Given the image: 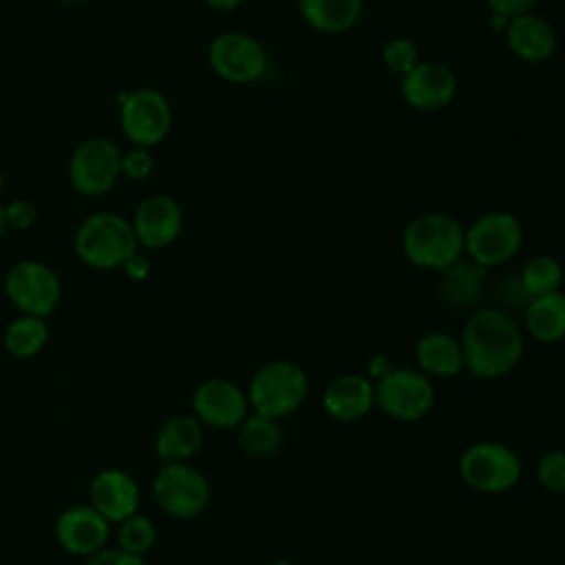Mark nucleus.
Listing matches in <instances>:
<instances>
[{"instance_id":"39448f33","label":"nucleus","mask_w":565,"mask_h":565,"mask_svg":"<svg viewBox=\"0 0 565 565\" xmlns=\"http://www.w3.org/2000/svg\"><path fill=\"white\" fill-rule=\"evenodd\" d=\"M461 481L483 494L512 490L523 472L521 457L505 444L483 439L470 444L457 463Z\"/></svg>"},{"instance_id":"20e7f679","label":"nucleus","mask_w":565,"mask_h":565,"mask_svg":"<svg viewBox=\"0 0 565 565\" xmlns=\"http://www.w3.org/2000/svg\"><path fill=\"white\" fill-rule=\"evenodd\" d=\"M307 391L309 377L302 366L291 360H274L252 375L245 393L252 413L280 419L302 406Z\"/></svg>"},{"instance_id":"f3484780","label":"nucleus","mask_w":565,"mask_h":565,"mask_svg":"<svg viewBox=\"0 0 565 565\" xmlns=\"http://www.w3.org/2000/svg\"><path fill=\"white\" fill-rule=\"evenodd\" d=\"M90 505L108 521L121 523L124 519L139 512L141 492L135 477L121 468L99 470L88 486Z\"/></svg>"},{"instance_id":"ea45409f","label":"nucleus","mask_w":565,"mask_h":565,"mask_svg":"<svg viewBox=\"0 0 565 565\" xmlns=\"http://www.w3.org/2000/svg\"><path fill=\"white\" fill-rule=\"evenodd\" d=\"M2 185H4V172H2V168H0V190H2Z\"/></svg>"},{"instance_id":"a211bd4d","label":"nucleus","mask_w":565,"mask_h":565,"mask_svg":"<svg viewBox=\"0 0 565 565\" xmlns=\"http://www.w3.org/2000/svg\"><path fill=\"white\" fill-rule=\"evenodd\" d=\"M503 33L512 55L527 64L547 62L558 46L554 26L534 11L512 18Z\"/></svg>"},{"instance_id":"c756f323","label":"nucleus","mask_w":565,"mask_h":565,"mask_svg":"<svg viewBox=\"0 0 565 565\" xmlns=\"http://www.w3.org/2000/svg\"><path fill=\"white\" fill-rule=\"evenodd\" d=\"M539 483L552 494H565V450H547L536 463Z\"/></svg>"},{"instance_id":"c9c22d12","label":"nucleus","mask_w":565,"mask_h":565,"mask_svg":"<svg viewBox=\"0 0 565 565\" xmlns=\"http://www.w3.org/2000/svg\"><path fill=\"white\" fill-rule=\"evenodd\" d=\"M369 380L373 377L375 382L380 380V377H384L391 369H393V362H391V358L388 355H384V353H375L371 360H369Z\"/></svg>"},{"instance_id":"a19ab883","label":"nucleus","mask_w":565,"mask_h":565,"mask_svg":"<svg viewBox=\"0 0 565 565\" xmlns=\"http://www.w3.org/2000/svg\"><path fill=\"white\" fill-rule=\"evenodd\" d=\"M60 2H82V0H60Z\"/></svg>"},{"instance_id":"ddd939ff","label":"nucleus","mask_w":565,"mask_h":565,"mask_svg":"<svg viewBox=\"0 0 565 565\" xmlns=\"http://www.w3.org/2000/svg\"><path fill=\"white\" fill-rule=\"evenodd\" d=\"M192 411L203 426L232 430L249 415V402L247 393L232 380L210 377L194 388Z\"/></svg>"},{"instance_id":"a878e982","label":"nucleus","mask_w":565,"mask_h":565,"mask_svg":"<svg viewBox=\"0 0 565 565\" xmlns=\"http://www.w3.org/2000/svg\"><path fill=\"white\" fill-rule=\"evenodd\" d=\"M2 340H4V349L13 358H22V360L33 358L44 349L49 340L46 318L20 313L15 320L7 324Z\"/></svg>"},{"instance_id":"473e14b6","label":"nucleus","mask_w":565,"mask_h":565,"mask_svg":"<svg viewBox=\"0 0 565 565\" xmlns=\"http://www.w3.org/2000/svg\"><path fill=\"white\" fill-rule=\"evenodd\" d=\"M84 565H146V561H143V556L130 554L117 545V547L99 550L97 554L88 556Z\"/></svg>"},{"instance_id":"9d476101","label":"nucleus","mask_w":565,"mask_h":565,"mask_svg":"<svg viewBox=\"0 0 565 565\" xmlns=\"http://www.w3.org/2000/svg\"><path fill=\"white\" fill-rule=\"evenodd\" d=\"M121 177V148L106 137H88L71 154V185L86 196H102Z\"/></svg>"},{"instance_id":"6e6552de","label":"nucleus","mask_w":565,"mask_h":565,"mask_svg":"<svg viewBox=\"0 0 565 565\" xmlns=\"http://www.w3.org/2000/svg\"><path fill=\"white\" fill-rule=\"evenodd\" d=\"M375 384V406L397 422H417L435 406V386L419 369L393 366Z\"/></svg>"},{"instance_id":"b1692460","label":"nucleus","mask_w":565,"mask_h":565,"mask_svg":"<svg viewBox=\"0 0 565 565\" xmlns=\"http://www.w3.org/2000/svg\"><path fill=\"white\" fill-rule=\"evenodd\" d=\"M238 446L254 459H269L282 446V428L278 419L249 413L236 428Z\"/></svg>"},{"instance_id":"dca6fc26","label":"nucleus","mask_w":565,"mask_h":565,"mask_svg":"<svg viewBox=\"0 0 565 565\" xmlns=\"http://www.w3.org/2000/svg\"><path fill=\"white\" fill-rule=\"evenodd\" d=\"M130 223L139 247L163 249L179 238L183 230V210L172 196L152 194L139 203Z\"/></svg>"},{"instance_id":"2eb2a0df","label":"nucleus","mask_w":565,"mask_h":565,"mask_svg":"<svg viewBox=\"0 0 565 565\" xmlns=\"http://www.w3.org/2000/svg\"><path fill=\"white\" fill-rule=\"evenodd\" d=\"M457 95L455 71L435 60H419L413 71L402 77V97L417 110H439Z\"/></svg>"},{"instance_id":"72a5a7b5","label":"nucleus","mask_w":565,"mask_h":565,"mask_svg":"<svg viewBox=\"0 0 565 565\" xmlns=\"http://www.w3.org/2000/svg\"><path fill=\"white\" fill-rule=\"evenodd\" d=\"M488 7L492 9V13L497 15H503L508 20L516 18V15H523V13H530L539 0H486Z\"/></svg>"},{"instance_id":"e433bc0d","label":"nucleus","mask_w":565,"mask_h":565,"mask_svg":"<svg viewBox=\"0 0 565 565\" xmlns=\"http://www.w3.org/2000/svg\"><path fill=\"white\" fill-rule=\"evenodd\" d=\"M214 11H234L243 0H205Z\"/></svg>"},{"instance_id":"393cba45","label":"nucleus","mask_w":565,"mask_h":565,"mask_svg":"<svg viewBox=\"0 0 565 565\" xmlns=\"http://www.w3.org/2000/svg\"><path fill=\"white\" fill-rule=\"evenodd\" d=\"M486 274H488V269L479 267L472 260L470 263L457 260L455 265L444 269V276H441L444 300L448 305H457V307L472 305L479 298L481 282H483Z\"/></svg>"},{"instance_id":"423d86ee","label":"nucleus","mask_w":565,"mask_h":565,"mask_svg":"<svg viewBox=\"0 0 565 565\" xmlns=\"http://www.w3.org/2000/svg\"><path fill=\"white\" fill-rule=\"evenodd\" d=\"M154 503L172 519H194L205 512L210 503V483L205 475L190 461L161 463L152 483Z\"/></svg>"},{"instance_id":"4468645a","label":"nucleus","mask_w":565,"mask_h":565,"mask_svg":"<svg viewBox=\"0 0 565 565\" xmlns=\"http://www.w3.org/2000/svg\"><path fill=\"white\" fill-rule=\"evenodd\" d=\"M55 539L64 552L88 558L108 547L110 523L90 503L71 505L55 519Z\"/></svg>"},{"instance_id":"4c0bfd02","label":"nucleus","mask_w":565,"mask_h":565,"mask_svg":"<svg viewBox=\"0 0 565 565\" xmlns=\"http://www.w3.org/2000/svg\"><path fill=\"white\" fill-rule=\"evenodd\" d=\"M4 230H7V223H4V210H2V203H0V241L4 236Z\"/></svg>"},{"instance_id":"f03ea898","label":"nucleus","mask_w":565,"mask_h":565,"mask_svg":"<svg viewBox=\"0 0 565 565\" xmlns=\"http://www.w3.org/2000/svg\"><path fill=\"white\" fill-rule=\"evenodd\" d=\"M461 223L446 212H426L415 216L404 234V256L422 269H448L466 254Z\"/></svg>"},{"instance_id":"5701e85b","label":"nucleus","mask_w":565,"mask_h":565,"mask_svg":"<svg viewBox=\"0 0 565 565\" xmlns=\"http://www.w3.org/2000/svg\"><path fill=\"white\" fill-rule=\"evenodd\" d=\"M525 329L539 342H558L565 338V294L552 291L527 300Z\"/></svg>"},{"instance_id":"7ed1b4c3","label":"nucleus","mask_w":565,"mask_h":565,"mask_svg":"<svg viewBox=\"0 0 565 565\" xmlns=\"http://www.w3.org/2000/svg\"><path fill=\"white\" fill-rule=\"evenodd\" d=\"M137 249L132 223L117 212H95L75 232V254L93 269L121 267Z\"/></svg>"},{"instance_id":"58836bf2","label":"nucleus","mask_w":565,"mask_h":565,"mask_svg":"<svg viewBox=\"0 0 565 565\" xmlns=\"http://www.w3.org/2000/svg\"><path fill=\"white\" fill-rule=\"evenodd\" d=\"M269 565H298V563H294V561H274V563H269Z\"/></svg>"},{"instance_id":"f8f14e48","label":"nucleus","mask_w":565,"mask_h":565,"mask_svg":"<svg viewBox=\"0 0 565 565\" xmlns=\"http://www.w3.org/2000/svg\"><path fill=\"white\" fill-rule=\"evenodd\" d=\"M207 62L221 79L230 84H252L267 71V51L256 38L227 31L210 42Z\"/></svg>"},{"instance_id":"2f4dec72","label":"nucleus","mask_w":565,"mask_h":565,"mask_svg":"<svg viewBox=\"0 0 565 565\" xmlns=\"http://www.w3.org/2000/svg\"><path fill=\"white\" fill-rule=\"evenodd\" d=\"M2 210L4 223L11 230H29L38 218V210L29 199H13L7 205H2Z\"/></svg>"},{"instance_id":"aec40b11","label":"nucleus","mask_w":565,"mask_h":565,"mask_svg":"<svg viewBox=\"0 0 565 565\" xmlns=\"http://www.w3.org/2000/svg\"><path fill=\"white\" fill-rule=\"evenodd\" d=\"M203 446V424L194 415L168 417L154 437V452L161 463L190 461Z\"/></svg>"},{"instance_id":"c85d7f7f","label":"nucleus","mask_w":565,"mask_h":565,"mask_svg":"<svg viewBox=\"0 0 565 565\" xmlns=\"http://www.w3.org/2000/svg\"><path fill=\"white\" fill-rule=\"evenodd\" d=\"M382 60H384V66L391 73L404 77L408 71H413L417 66L419 51H417L413 40H408V38H393V40H388L384 44Z\"/></svg>"},{"instance_id":"1a4fd4ad","label":"nucleus","mask_w":565,"mask_h":565,"mask_svg":"<svg viewBox=\"0 0 565 565\" xmlns=\"http://www.w3.org/2000/svg\"><path fill=\"white\" fill-rule=\"evenodd\" d=\"M119 126L128 141L139 148L161 143L172 126V110L157 88H137L119 97Z\"/></svg>"},{"instance_id":"412c9836","label":"nucleus","mask_w":565,"mask_h":565,"mask_svg":"<svg viewBox=\"0 0 565 565\" xmlns=\"http://www.w3.org/2000/svg\"><path fill=\"white\" fill-rule=\"evenodd\" d=\"M415 360L428 377H452L466 369L459 338L446 331H428L415 344Z\"/></svg>"},{"instance_id":"0eeeda50","label":"nucleus","mask_w":565,"mask_h":565,"mask_svg":"<svg viewBox=\"0 0 565 565\" xmlns=\"http://www.w3.org/2000/svg\"><path fill=\"white\" fill-rule=\"evenodd\" d=\"M466 256L483 269L499 267L516 256L523 245L521 221L503 210L479 214L463 232Z\"/></svg>"},{"instance_id":"79ce46f5","label":"nucleus","mask_w":565,"mask_h":565,"mask_svg":"<svg viewBox=\"0 0 565 565\" xmlns=\"http://www.w3.org/2000/svg\"><path fill=\"white\" fill-rule=\"evenodd\" d=\"M563 508H565V494H563Z\"/></svg>"},{"instance_id":"f257e3e1","label":"nucleus","mask_w":565,"mask_h":565,"mask_svg":"<svg viewBox=\"0 0 565 565\" xmlns=\"http://www.w3.org/2000/svg\"><path fill=\"white\" fill-rule=\"evenodd\" d=\"M459 342L466 369L483 380L510 373L521 362L525 349L521 327L499 307H486L470 313Z\"/></svg>"},{"instance_id":"6ab92c4d","label":"nucleus","mask_w":565,"mask_h":565,"mask_svg":"<svg viewBox=\"0 0 565 565\" xmlns=\"http://www.w3.org/2000/svg\"><path fill=\"white\" fill-rule=\"evenodd\" d=\"M322 406L338 422H358L375 406V384L366 375L344 373L324 388Z\"/></svg>"},{"instance_id":"4be33fe9","label":"nucleus","mask_w":565,"mask_h":565,"mask_svg":"<svg viewBox=\"0 0 565 565\" xmlns=\"http://www.w3.org/2000/svg\"><path fill=\"white\" fill-rule=\"evenodd\" d=\"M302 20L320 33L338 35L351 31L364 11L362 0H298Z\"/></svg>"},{"instance_id":"cd10ccee","label":"nucleus","mask_w":565,"mask_h":565,"mask_svg":"<svg viewBox=\"0 0 565 565\" xmlns=\"http://www.w3.org/2000/svg\"><path fill=\"white\" fill-rule=\"evenodd\" d=\"M117 545L130 554L143 556L152 550L157 541V527L152 519H148L141 512H135L132 516L117 523Z\"/></svg>"},{"instance_id":"7c9ffc66","label":"nucleus","mask_w":565,"mask_h":565,"mask_svg":"<svg viewBox=\"0 0 565 565\" xmlns=\"http://www.w3.org/2000/svg\"><path fill=\"white\" fill-rule=\"evenodd\" d=\"M154 170V157L150 148L132 146L130 150L121 152V177L130 181H146Z\"/></svg>"},{"instance_id":"9b49d317","label":"nucleus","mask_w":565,"mask_h":565,"mask_svg":"<svg viewBox=\"0 0 565 565\" xmlns=\"http://www.w3.org/2000/svg\"><path fill=\"white\" fill-rule=\"evenodd\" d=\"M4 294L20 313L46 318L62 298V285L49 265L20 260L11 265L4 276Z\"/></svg>"},{"instance_id":"f704fd0d","label":"nucleus","mask_w":565,"mask_h":565,"mask_svg":"<svg viewBox=\"0 0 565 565\" xmlns=\"http://www.w3.org/2000/svg\"><path fill=\"white\" fill-rule=\"evenodd\" d=\"M121 269H124V274H126L130 280L141 282V280H146V278L150 276L152 265H150V258L137 249V252L121 265Z\"/></svg>"},{"instance_id":"bb28decb","label":"nucleus","mask_w":565,"mask_h":565,"mask_svg":"<svg viewBox=\"0 0 565 565\" xmlns=\"http://www.w3.org/2000/svg\"><path fill=\"white\" fill-rule=\"evenodd\" d=\"M561 282H563V265L550 254L532 256L521 269V287L527 300L552 294V291H561Z\"/></svg>"}]
</instances>
